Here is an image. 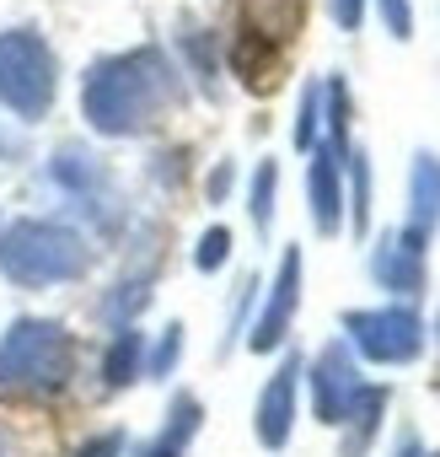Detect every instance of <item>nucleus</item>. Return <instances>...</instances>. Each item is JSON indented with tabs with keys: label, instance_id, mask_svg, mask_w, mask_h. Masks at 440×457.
<instances>
[{
	"label": "nucleus",
	"instance_id": "obj_1",
	"mask_svg": "<svg viewBox=\"0 0 440 457\" xmlns=\"http://www.w3.org/2000/svg\"><path fill=\"white\" fill-rule=\"evenodd\" d=\"M172 97H177L172 65L156 49H134V54L102 60L86 76L81 108H86L92 129H102V135H140Z\"/></svg>",
	"mask_w": 440,
	"mask_h": 457
},
{
	"label": "nucleus",
	"instance_id": "obj_2",
	"mask_svg": "<svg viewBox=\"0 0 440 457\" xmlns=\"http://www.w3.org/2000/svg\"><path fill=\"white\" fill-rule=\"evenodd\" d=\"M92 264L86 243L76 232L54 220H17L6 237H0V270L17 286H60V280H81Z\"/></svg>",
	"mask_w": 440,
	"mask_h": 457
},
{
	"label": "nucleus",
	"instance_id": "obj_3",
	"mask_svg": "<svg viewBox=\"0 0 440 457\" xmlns=\"http://www.w3.org/2000/svg\"><path fill=\"white\" fill-rule=\"evenodd\" d=\"M76 371V345L65 323L49 318H22L0 339V387H22V393H60Z\"/></svg>",
	"mask_w": 440,
	"mask_h": 457
},
{
	"label": "nucleus",
	"instance_id": "obj_4",
	"mask_svg": "<svg viewBox=\"0 0 440 457\" xmlns=\"http://www.w3.org/2000/svg\"><path fill=\"white\" fill-rule=\"evenodd\" d=\"M0 103L17 119H44L54 103V54L33 28L0 33Z\"/></svg>",
	"mask_w": 440,
	"mask_h": 457
},
{
	"label": "nucleus",
	"instance_id": "obj_5",
	"mask_svg": "<svg viewBox=\"0 0 440 457\" xmlns=\"http://www.w3.org/2000/svg\"><path fill=\"white\" fill-rule=\"evenodd\" d=\"M349 345L376 361V366H408L424 355V323L413 307H371V312H344Z\"/></svg>",
	"mask_w": 440,
	"mask_h": 457
},
{
	"label": "nucleus",
	"instance_id": "obj_6",
	"mask_svg": "<svg viewBox=\"0 0 440 457\" xmlns=\"http://www.w3.org/2000/svg\"><path fill=\"white\" fill-rule=\"evenodd\" d=\"M312 409H317V420L322 425H344V414H349V403L360 398V366H354V355H349V345H322L317 350V361H312Z\"/></svg>",
	"mask_w": 440,
	"mask_h": 457
},
{
	"label": "nucleus",
	"instance_id": "obj_7",
	"mask_svg": "<svg viewBox=\"0 0 440 457\" xmlns=\"http://www.w3.org/2000/svg\"><path fill=\"white\" fill-rule=\"evenodd\" d=\"M296 398H301V355H285L280 371L264 382L258 414H253V430H258L264 452H285L290 446V436H296Z\"/></svg>",
	"mask_w": 440,
	"mask_h": 457
},
{
	"label": "nucleus",
	"instance_id": "obj_8",
	"mask_svg": "<svg viewBox=\"0 0 440 457\" xmlns=\"http://www.w3.org/2000/svg\"><path fill=\"white\" fill-rule=\"evenodd\" d=\"M296 307H301V248H285V259H280V275H274V286H269V302H264V318L253 323L248 345H253L258 355L280 350V345H285V334H290V323H296Z\"/></svg>",
	"mask_w": 440,
	"mask_h": 457
},
{
	"label": "nucleus",
	"instance_id": "obj_9",
	"mask_svg": "<svg viewBox=\"0 0 440 457\" xmlns=\"http://www.w3.org/2000/svg\"><path fill=\"white\" fill-rule=\"evenodd\" d=\"M306 194H312V220L317 232L333 237L344 226V156L333 145H322L312 156V172H306Z\"/></svg>",
	"mask_w": 440,
	"mask_h": 457
},
{
	"label": "nucleus",
	"instance_id": "obj_10",
	"mask_svg": "<svg viewBox=\"0 0 440 457\" xmlns=\"http://www.w3.org/2000/svg\"><path fill=\"white\" fill-rule=\"evenodd\" d=\"M371 270H376V280H381L387 291L413 296V291L424 286V237H413L408 226H403L397 237H387V243L371 253Z\"/></svg>",
	"mask_w": 440,
	"mask_h": 457
},
{
	"label": "nucleus",
	"instance_id": "obj_11",
	"mask_svg": "<svg viewBox=\"0 0 440 457\" xmlns=\"http://www.w3.org/2000/svg\"><path fill=\"white\" fill-rule=\"evenodd\" d=\"M199 425H204V403H199L193 393H177V398L167 403V420H161V430H156L151 441H140L129 457H183V452L193 446Z\"/></svg>",
	"mask_w": 440,
	"mask_h": 457
},
{
	"label": "nucleus",
	"instance_id": "obj_12",
	"mask_svg": "<svg viewBox=\"0 0 440 457\" xmlns=\"http://www.w3.org/2000/svg\"><path fill=\"white\" fill-rule=\"evenodd\" d=\"M237 12H242V33H253V38L280 49V44L296 38L306 0H237Z\"/></svg>",
	"mask_w": 440,
	"mask_h": 457
},
{
	"label": "nucleus",
	"instance_id": "obj_13",
	"mask_svg": "<svg viewBox=\"0 0 440 457\" xmlns=\"http://www.w3.org/2000/svg\"><path fill=\"white\" fill-rule=\"evenodd\" d=\"M440 220V156L419 151L413 156V178H408V232L429 237Z\"/></svg>",
	"mask_w": 440,
	"mask_h": 457
},
{
	"label": "nucleus",
	"instance_id": "obj_14",
	"mask_svg": "<svg viewBox=\"0 0 440 457\" xmlns=\"http://www.w3.org/2000/svg\"><path fill=\"white\" fill-rule=\"evenodd\" d=\"M381 414H387V387H360V398L349 403L344 414V441H338V457H365L381 436Z\"/></svg>",
	"mask_w": 440,
	"mask_h": 457
},
{
	"label": "nucleus",
	"instance_id": "obj_15",
	"mask_svg": "<svg viewBox=\"0 0 440 457\" xmlns=\"http://www.w3.org/2000/svg\"><path fill=\"white\" fill-rule=\"evenodd\" d=\"M140 377H145V334L140 328H118L113 345H108V355H102V387L124 393Z\"/></svg>",
	"mask_w": 440,
	"mask_h": 457
},
{
	"label": "nucleus",
	"instance_id": "obj_16",
	"mask_svg": "<svg viewBox=\"0 0 440 457\" xmlns=\"http://www.w3.org/2000/svg\"><path fill=\"white\" fill-rule=\"evenodd\" d=\"M344 172H349V215H354V232L371 226V167H365V151H349L344 156Z\"/></svg>",
	"mask_w": 440,
	"mask_h": 457
},
{
	"label": "nucleus",
	"instance_id": "obj_17",
	"mask_svg": "<svg viewBox=\"0 0 440 457\" xmlns=\"http://www.w3.org/2000/svg\"><path fill=\"white\" fill-rule=\"evenodd\" d=\"M274 183H280V167L274 162H258V172H253V226L258 232H269L274 226Z\"/></svg>",
	"mask_w": 440,
	"mask_h": 457
},
{
	"label": "nucleus",
	"instance_id": "obj_18",
	"mask_svg": "<svg viewBox=\"0 0 440 457\" xmlns=\"http://www.w3.org/2000/svg\"><path fill=\"white\" fill-rule=\"evenodd\" d=\"M226 259H232V232H226V226H209V232L199 237V248H193V264H199L204 275H215Z\"/></svg>",
	"mask_w": 440,
	"mask_h": 457
},
{
	"label": "nucleus",
	"instance_id": "obj_19",
	"mask_svg": "<svg viewBox=\"0 0 440 457\" xmlns=\"http://www.w3.org/2000/svg\"><path fill=\"white\" fill-rule=\"evenodd\" d=\"M177 355H183V323H172V328L161 334V345H156V350H151V361H145V377H172Z\"/></svg>",
	"mask_w": 440,
	"mask_h": 457
},
{
	"label": "nucleus",
	"instance_id": "obj_20",
	"mask_svg": "<svg viewBox=\"0 0 440 457\" xmlns=\"http://www.w3.org/2000/svg\"><path fill=\"white\" fill-rule=\"evenodd\" d=\"M317 113H322V87H306L301 92V119H296V145L301 151L317 145Z\"/></svg>",
	"mask_w": 440,
	"mask_h": 457
},
{
	"label": "nucleus",
	"instance_id": "obj_21",
	"mask_svg": "<svg viewBox=\"0 0 440 457\" xmlns=\"http://www.w3.org/2000/svg\"><path fill=\"white\" fill-rule=\"evenodd\" d=\"M124 446H129V436H124V430H102V436L81 441L70 457H124Z\"/></svg>",
	"mask_w": 440,
	"mask_h": 457
},
{
	"label": "nucleus",
	"instance_id": "obj_22",
	"mask_svg": "<svg viewBox=\"0 0 440 457\" xmlns=\"http://www.w3.org/2000/svg\"><path fill=\"white\" fill-rule=\"evenodd\" d=\"M381 6V22H387V33L392 38H408L413 33V12H408V0H376Z\"/></svg>",
	"mask_w": 440,
	"mask_h": 457
},
{
	"label": "nucleus",
	"instance_id": "obj_23",
	"mask_svg": "<svg viewBox=\"0 0 440 457\" xmlns=\"http://www.w3.org/2000/svg\"><path fill=\"white\" fill-rule=\"evenodd\" d=\"M328 6H333L338 28H360V17H365V0H328Z\"/></svg>",
	"mask_w": 440,
	"mask_h": 457
},
{
	"label": "nucleus",
	"instance_id": "obj_24",
	"mask_svg": "<svg viewBox=\"0 0 440 457\" xmlns=\"http://www.w3.org/2000/svg\"><path fill=\"white\" fill-rule=\"evenodd\" d=\"M226 188H232V167L220 162V167H215V178H209V199H226Z\"/></svg>",
	"mask_w": 440,
	"mask_h": 457
},
{
	"label": "nucleus",
	"instance_id": "obj_25",
	"mask_svg": "<svg viewBox=\"0 0 440 457\" xmlns=\"http://www.w3.org/2000/svg\"><path fill=\"white\" fill-rule=\"evenodd\" d=\"M397 457H435V452H424V441H419L413 430H403V441H397Z\"/></svg>",
	"mask_w": 440,
	"mask_h": 457
},
{
	"label": "nucleus",
	"instance_id": "obj_26",
	"mask_svg": "<svg viewBox=\"0 0 440 457\" xmlns=\"http://www.w3.org/2000/svg\"><path fill=\"white\" fill-rule=\"evenodd\" d=\"M0 457H22V446H17V436L0 425Z\"/></svg>",
	"mask_w": 440,
	"mask_h": 457
},
{
	"label": "nucleus",
	"instance_id": "obj_27",
	"mask_svg": "<svg viewBox=\"0 0 440 457\" xmlns=\"http://www.w3.org/2000/svg\"><path fill=\"white\" fill-rule=\"evenodd\" d=\"M12 151H17V140H12L6 129H0V156H12Z\"/></svg>",
	"mask_w": 440,
	"mask_h": 457
}]
</instances>
